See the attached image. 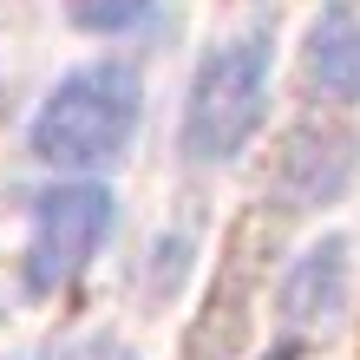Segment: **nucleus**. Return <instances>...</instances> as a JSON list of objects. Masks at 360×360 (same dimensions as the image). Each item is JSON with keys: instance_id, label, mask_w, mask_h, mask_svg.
Wrapping results in <instances>:
<instances>
[{"instance_id": "f257e3e1", "label": "nucleus", "mask_w": 360, "mask_h": 360, "mask_svg": "<svg viewBox=\"0 0 360 360\" xmlns=\"http://www.w3.org/2000/svg\"><path fill=\"white\" fill-rule=\"evenodd\" d=\"M138 124V79L124 66H86L59 79L53 98L33 118V158L59 164V171H92L124 151Z\"/></svg>"}, {"instance_id": "f03ea898", "label": "nucleus", "mask_w": 360, "mask_h": 360, "mask_svg": "<svg viewBox=\"0 0 360 360\" xmlns=\"http://www.w3.org/2000/svg\"><path fill=\"white\" fill-rule=\"evenodd\" d=\"M262 98H269V39L243 33L217 46L197 66L190 86V112H184V151L197 164H223L236 158L262 124Z\"/></svg>"}, {"instance_id": "7ed1b4c3", "label": "nucleus", "mask_w": 360, "mask_h": 360, "mask_svg": "<svg viewBox=\"0 0 360 360\" xmlns=\"http://www.w3.org/2000/svg\"><path fill=\"white\" fill-rule=\"evenodd\" d=\"M112 229V197L98 184H59L33 203V249H27V288L53 295L98 256Z\"/></svg>"}, {"instance_id": "20e7f679", "label": "nucleus", "mask_w": 360, "mask_h": 360, "mask_svg": "<svg viewBox=\"0 0 360 360\" xmlns=\"http://www.w3.org/2000/svg\"><path fill=\"white\" fill-rule=\"evenodd\" d=\"M347 171H354V138L341 124H302L275 164V184L288 190V210H314L347 184Z\"/></svg>"}, {"instance_id": "39448f33", "label": "nucleus", "mask_w": 360, "mask_h": 360, "mask_svg": "<svg viewBox=\"0 0 360 360\" xmlns=\"http://www.w3.org/2000/svg\"><path fill=\"white\" fill-rule=\"evenodd\" d=\"M347 308V243L328 236L321 249H308L282 282V321L288 328H334Z\"/></svg>"}, {"instance_id": "423d86ee", "label": "nucleus", "mask_w": 360, "mask_h": 360, "mask_svg": "<svg viewBox=\"0 0 360 360\" xmlns=\"http://www.w3.org/2000/svg\"><path fill=\"white\" fill-rule=\"evenodd\" d=\"M308 79L328 98H360V0H328L308 27Z\"/></svg>"}, {"instance_id": "0eeeda50", "label": "nucleus", "mask_w": 360, "mask_h": 360, "mask_svg": "<svg viewBox=\"0 0 360 360\" xmlns=\"http://www.w3.org/2000/svg\"><path fill=\"white\" fill-rule=\"evenodd\" d=\"M144 7H151V0H66L72 27H86V33H118V27H131Z\"/></svg>"}]
</instances>
